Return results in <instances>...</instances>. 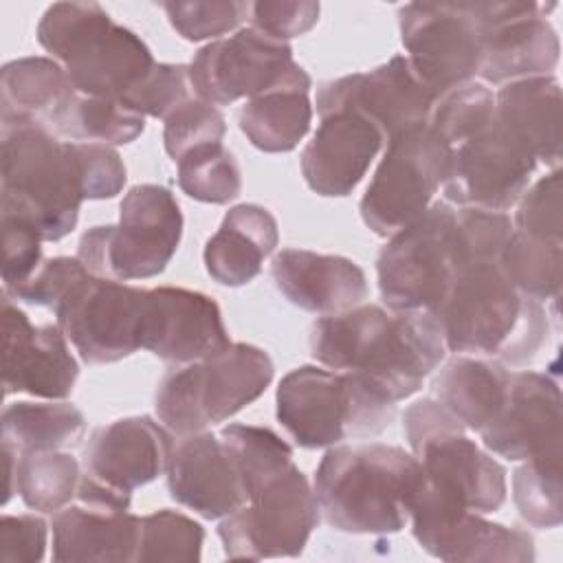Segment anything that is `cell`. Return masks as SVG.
<instances>
[{
    "label": "cell",
    "mask_w": 563,
    "mask_h": 563,
    "mask_svg": "<svg viewBox=\"0 0 563 563\" xmlns=\"http://www.w3.org/2000/svg\"><path fill=\"white\" fill-rule=\"evenodd\" d=\"M66 70L53 57H20L0 70L2 119H48L75 95Z\"/></svg>",
    "instance_id": "31"
},
{
    "label": "cell",
    "mask_w": 563,
    "mask_h": 563,
    "mask_svg": "<svg viewBox=\"0 0 563 563\" xmlns=\"http://www.w3.org/2000/svg\"><path fill=\"white\" fill-rule=\"evenodd\" d=\"M411 530L424 552L449 563H530L532 537L515 526L484 519L482 512H411Z\"/></svg>",
    "instance_id": "25"
},
{
    "label": "cell",
    "mask_w": 563,
    "mask_h": 563,
    "mask_svg": "<svg viewBox=\"0 0 563 563\" xmlns=\"http://www.w3.org/2000/svg\"><path fill=\"white\" fill-rule=\"evenodd\" d=\"M449 158V145L429 123L391 136L358 205L365 227L389 238L422 216L446 178Z\"/></svg>",
    "instance_id": "10"
},
{
    "label": "cell",
    "mask_w": 563,
    "mask_h": 563,
    "mask_svg": "<svg viewBox=\"0 0 563 563\" xmlns=\"http://www.w3.org/2000/svg\"><path fill=\"white\" fill-rule=\"evenodd\" d=\"M277 290L297 308L321 317L356 308L367 297L365 271L343 257L306 249H282L273 257Z\"/></svg>",
    "instance_id": "27"
},
{
    "label": "cell",
    "mask_w": 563,
    "mask_h": 563,
    "mask_svg": "<svg viewBox=\"0 0 563 563\" xmlns=\"http://www.w3.org/2000/svg\"><path fill=\"white\" fill-rule=\"evenodd\" d=\"M512 499L530 526L541 530L561 526V457L526 460L512 475Z\"/></svg>",
    "instance_id": "40"
},
{
    "label": "cell",
    "mask_w": 563,
    "mask_h": 563,
    "mask_svg": "<svg viewBox=\"0 0 563 563\" xmlns=\"http://www.w3.org/2000/svg\"><path fill=\"white\" fill-rule=\"evenodd\" d=\"M40 233L24 220L2 213V288L13 290L24 284L44 262Z\"/></svg>",
    "instance_id": "48"
},
{
    "label": "cell",
    "mask_w": 563,
    "mask_h": 563,
    "mask_svg": "<svg viewBox=\"0 0 563 563\" xmlns=\"http://www.w3.org/2000/svg\"><path fill=\"white\" fill-rule=\"evenodd\" d=\"M319 11L321 4L312 0H260L251 2L249 20L253 29L288 42L308 33L319 22Z\"/></svg>",
    "instance_id": "49"
},
{
    "label": "cell",
    "mask_w": 563,
    "mask_h": 563,
    "mask_svg": "<svg viewBox=\"0 0 563 563\" xmlns=\"http://www.w3.org/2000/svg\"><path fill=\"white\" fill-rule=\"evenodd\" d=\"M205 530L191 517L163 508L141 517V534L134 563L200 561Z\"/></svg>",
    "instance_id": "39"
},
{
    "label": "cell",
    "mask_w": 563,
    "mask_h": 563,
    "mask_svg": "<svg viewBox=\"0 0 563 563\" xmlns=\"http://www.w3.org/2000/svg\"><path fill=\"white\" fill-rule=\"evenodd\" d=\"M79 363L57 323L33 325L2 292V387L4 396L31 394L64 400L73 394Z\"/></svg>",
    "instance_id": "19"
},
{
    "label": "cell",
    "mask_w": 563,
    "mask_h": 563,
    "mask_svg": "<svg viewBox=\"0 0 563 563\" xmlns=\"http://www.w3.org/2000/svg\"><path fill=\"white\" fill-rule=\"evenodd\" d=\"M183 238V211L165 185L143 183L128 189L119 222L88 229L77 260L97 277L132 282L161 275Z\"/></svg>",
    "instance_id": "8"
},
{
    "label": "cell",
    "mask_w": 563,
    "mask_h": 563,
    "mask_svg": "<svg viewBox=\"0 0 563 563\" xmlns=\"http://www.w3.org/2000/svg\"><path fill=\"white\" fill-rule=\"evenodd\" d=\"M561 84L554 75L515 79L495 92L497 121L548 167L561 161Z\"/></svg>",
    "instance_id": "28"
},
{
    "label": "cell",
    "mask_w": 563,
    "mask_h": 563,
    "mask_svg": "<svg viewBox=\"0 0 563 563\" xmlns=\"http://www.w3.org/2000/svg\"><path fill=\"white\" fill-rule=\"evenodd\" d=\"M277 242L279 227L266 207L253 202L235 205L205 244V268L222 286H244L262 273V264Z\"/></svg>",
    "instance_id": "29"
},
{
    "label": "cell",
    "mask_w": 563,
    "mask_h": 563,
    "mask_svg": "<svg viewBox=\"0 0 563 563\" xmlns=\"http://www.w3.org/2000/svg\"><path fill=\"white\" fill-rule=\"evenodd\" d=\"M220 440L233 457L246 497H251V493L264 482L295 464L290 444L266 427L233 422L222 427Z\"/></svg>",
    "instance_id": "37"
},
{
    "label": "cell",
    "mask_w": 563,
    "mask_h": 563,
    "mask_svg": "<svg viewBox=\"0 0 563 563\" xmlns=\"http://www.w3.org/2000/svg\"><path fill=\"white\" fill-rule=\"evenodd\" d=\"M48 128L75 143L125 145L143 134L145 117L130 110L121 99L75 92L48 119Z\"/></svg>",
    "instance_id": "34"
},
{
    "label": "cell",
    "mask_w": 563,
    "mask_h": 563,
    "mask_svg": "<svg viewBox=\"0 0 563 563\" xmlns=\"http://www.w3.org/2000/svg\"><path fill=\"white\" fill-rule=\"evenodd\" d=\"M79 479V462L66 451H35L15 460V493L37 512L53 515L68 506L77 497Z\"/></svg>",
    "instance_id": "35"
},
{
    "label": "cell",
    "mask_w": 563,
    "mask_h": 563,
    "mask_svg": "<svg viewBox=\"0 0 563 563\" xmlns=\"http://www.w3.org/2000/svg\"><path fill=\"white\" fill-rule=\"evenodd\" d=\"M169 24L176 33L189 42L220 40L222 35L238 31L246 20L251 2L242 0H189V2H163Z\"/></svg>",
    "instance_id": "42"
},
{
    "label": "cell",
    "mask_w": 563,
    "mask_h": 563,
    "mask_svg": "<svg viewBox=\"0 0 563 563\" xmlns=\"http://www.w3.org/2000/svg\"><path fill=\"white\" fill-rule=\"evenodd\" d=\"M556 2H471L482 26L479 77L508 84L552 75L559 64V35L545 20Z\"/></svg>",
    "instance_id": "17"
},
{
    "label": "cell",
    "mask_w": 563,
    "mask_h": 563,
    "mask_svg": "<svg viewBox=\"0 0 563 563\" xmlns=\"http://www.w3.org/2000/svg\"><path fill=\"white\" fill-rule=\"evenodd\" d=\"M73 143L81 187L86 200H106L123 191L128 172L123 158L112 145L103 143Z\"/></svg>",
    "instance_id": "47"
},
{
    "label": "cell",
    "mask_w": 563,
    "mask_h": 563,
    "mask_svg": "<svg viewBox=\"0 0 563 563\" xmlns=\"http://www.w3.org/2000/svg\"><path fill=\"white\" fill-rule=\"evenodd\" d=\"M455 207L435 200L387 238L376 260L378 290L391 310L435 312L457 273L453 255Z\"/></svg>",
    "instance_id": "9"
},
{
    "label": "cell",
    "mask_w": 563,
    "mask_h": 563,
    "mask_svg": "<svg viewBox=\"0 0 563 563\" xmlns=\"http://www.w3.org/2000/svg\"><path fill=\"white\" fill-rule=\"evenodd\" d=\"M512 227L515 231L530 238L563 244V202L559 169L539 178L521 194Z\"/></svg>",
    "instance_id": "45"
},
{
    "label": "cell",
    "mask_w": 563,
    "mask_h": 563,
    "mask_svg": "<svg viewBox=\"0 0 563 563\" xmlns=\"http://www.w3.org/2000/svg\"><path fill=\"white\" fill-rule=\"evenodd\" d=\"M499 266L521 295L534 301L556 299L561 292L563 244L512 231L499 253Z\"/></svg>",
    "instance_id": "36"
},
{
    "label": "cell",
    "mask_w": 563,
    "mask_h": 563,
    "mask_svg": "<svg viewBox=\"0 0 563 563\" xmlns=\"http://www.w3.org/2000/svg\"><path fill=\"white\" fill-rule=\"evenodd\" d=\"M495 119V95L486 84L468 81L442 95L429 114V125L451 147Z\"/></svg>",
    "instance_id": "41"
},
{
    "label": "cell",
    "mask_w": 563,
    "mask_h": 563,
    "mask_svg": "<svg viewBox=\"0 0 563 563\" xmlns=\"http://www.w3.org/2000/svg\"><path fill=\"white\" fill-rule=\"evenodd\" d=\"M435 97L422 84L405 55L367 70L330 79L317 90L319 117L332 110H354L374 123L385 141L402 130L427 123Z\"/></svg>",
    "instance_id": "18"
},
{
    "label": "cell",
    "mask_w": 563,
    "mask_h": 563,
    "mask_svg": "<svg viewBox=\"0 0 563 563\" xmlns=\"http://www.w3.org/2000/svg\"><path fill=\"white\" fill-rule=\"evenodd\" d=\"M277 420L303 449H330L350 438H376L396 416L387 400L354 372L301 365L277 387Z\"/></svg>",
    "instance_id": "6"
},
{
    "label": "cell",
    "mask_w": 563,
    "mask_h": 563,
    "mask_svg": "<svg viewBox=\"0 0 563 563\" xmlns=\"http://www.w3.org/2000/svg\"><path fill=\"white\" fill-rule=\"evenodd\" d=\"M420 486L418 457L385 442L330 446L312 484L325 523L347 534L400 532Z\"/></svg>",
    "instance_id": "2"
},
{
    "label": "cell",
    "mask_w": 563,
    "mask_h": 563,
    "mask_svg": "<svg viewBox=\"0 0 563 563\" xmlns=\"http://www.w3.org/2000/svg\"><path fill=\"white\" fill-rule=\"evenodd\" d=\"M310 352L323 367L354 372L387 400L400 402L440 367L446 343L438 317L429 310L361 303L317 319Z\"/></svg>",
    "instance_id": "1"
},
{
    "label": "cell",
    "mask_w": 563,
    "mask_h": 563,
    "mask_svg": "<svg viewBox=\"0 0 563 563\" xmlns=\"http://www.w3.org/2000/svg\"><path fill=\"white\" fill-rule=\"evenodd\" d=\"M2 213L29 222L44 242L66 238L86 200L70 141H59L44 121L2 119Z\"/></svg>",
    "instance_id": "4"
},
{
    "label": "cell",
    "mask_w": 563,
    "mask_h": 563,
    "mask_svg": "<svg viewBox=\"0 0 563 563\" xmlns=\"http://www.w3.org/2000/svg\"><path fill=\"white\" fill-rule=\"evenodd\" d=\"M174 449L172 431L150 416H128L97 427L84 449V475L132 497L167 471Z\"/></svg>",
    "instance_id": "22"
},
{
    "label": "cell",
    "mask_w": 563,
    "mask_h": 563,
    "mask_svg": "<svg viewBox=\"0 0 563 563\" xmlns=\"http://www.w3.org/2000/svg\"><path fill=\"white\" fill-rule=\"evenodd\" d=\"M224 134L227 121L218 106L200 97H191L165 119L163 143L169 158L178 163L187 152L196 147L222 143Z\"/></svg>",
    "instance_id": "43"
},
{
    "label": "cell",
    "mask_w": 563,
    "mask_h": 563,
    "mask_svg": "<svg viewBox=\"0 0 563 563\" xmlns=\"http://www.w3.org/2000/svg\"><path fill=\"white\" fill-rule=\"evenodd\" d=\"M446 352L523 365L548 341V314L541 301L521 295L504 275L499 260L462 266L433 312Z\"/></svg>",
    "instance_id": "3"
},
{
    "label": "cell",
    "mask_w": 563,
    "mask_h": 563,
    "mask_svg": "<svg viewBox=\"0 0 563 563\" xmlns=\"http://www.w3.org/2000/svg\"><path fill=\"white\" fill-rule=\"evenodd\" d=\"M88 273L90 271L77 257H48L24 284L2 292H7L11 299L55 310L59 301L73 290V286Z\"/></svg>",
    "instance_id": "46"
},
{
    "label": "cell",
    "mask_w": 563,
    "mask_h": 563,
    "mask_svg": "<svg viewBox=\"0 0 563 563\" xmlns=\"http://www.w3.org/2000/svg\"><path fill=\"white\" fill-rule=\"evenodd\" d=\"M2 446L18 455L35 451H66L86 435L84 413L64 400L9 402L2 409Z\"/></svg>",
    "instance_id": "32"
},
{
    "label": "cell",
    "mask_w": 563,
    "mask_h": 563,
    "mask_svg": "<svg viewBox=\"0 0 563 563\" xmlns=\"http://www.w3.org/2000/svg\"><path fill=\"white\" fill-rule=\"evenodd\" d=\"M319 515L314 488L292 464L255 488L244 506L222 517L218 537L229 559L299 556Z\"/></svg>",
    "instance_id": "11"
},
{
    "label": "cell",
    "mask_w": 563,
    "mask_h": 563,
    "mask_svg": "<svg viewBox=\"0 0 563 563\" xmlns=\"http://www.w3.org/2000/svg\"><path fill=\"white\" fill-rule=\"evenodd\" d=\"M37 42L88 97L121 99L152 68L147 44L97 2H55L37 22Z\"/></svg>",
    "instance_id": "5"
},
{
    "label": "cell",
    "mask_w": 563,
    "mask_h": 563,
    "mask_svg": "<svg viewBox=\"0 0 563 563\" xmlns=\"http://www.w3.org/2000/svg\"><path fill=\"white\" fill-rule=\"evenodd\" d=\"M561 389L541 372H510L504 405L479 431L482 444L510 462L563 457Z\"/></svg>",
    "instance_id": "20"
},
{
    "label": "cell",
    "mask_w": 563,
    "mask_h": 563,
    "mask_svg": "<svg viewBox=\"0 0 563 563\" xmlns=\"http://www.w3.org/2000/svg\"><path fill=\"white\" fill-rule=\"evenodd\" d=\"M510 369L493 358L455 354L433 378L438 398L466 431H482L504 405Z\"/></svg>",
    "instance_id": "30"
},
{
    "label": "cell",
    "mask_w": 563,
    "mask_h": 563,
    "mask_svg": "<svg viewBox=\"0 0 563 563\" xmlns=\"http://www.w3.org/2000/svg\"><path fill=\"white\" fill-rule=\"evenodd\" d=\"M383 143H387L383 132L354 110L321 114L299 161L306 185L325 198L350 196Z\"/></svg>",
    "instance_id": "23"
},
{
    "label": "cell",
    "mask_w": 563,
    "mask_h": 563,
    "mask_svg": "<svg viewBox=\"0 0 563 563\" xmlns=\"http://www.w3.org/2000/svg\"><path fill=\"white\" fill-rule=\"evenodd\" d=\"M53 561L132 563L136 561L141 517L130 508L75 497L53 512Z\"/></svg>",
    "instance_id": "26"
},
{
    "label": "cell",
    "mask_w": 563,
    "mask_h": 563,
    "mask_svg": "<svg viewBox=\"0 0 563 563\" xmlns=\"http://www.w3.org/2000/svg\"><path fill=\"white\" fill-rule=\"evenodd\" d=\"M165 473L172 499L205 519H222L249 499L233 457L211 431L178 435Z\"/></svg>",
    "instance_id": "24"
},
{
    "label": "cell",
    "mask_w": 563,
    "mask_h": 563,
    "mask_svg": "<svg viewBox=\"0 0 563 563\" xmlns=\"http://www.w3.org/2000/svg\"><path fill=\"white\" fill-rule=\"evenodd\" d=\"M407 59L435 101L473 81L482 62V26L471 2H409L398 9Z\"/></svg>",
    "instance_id": "14"
},
{
    "label": "cell",
    "mask_w": 563,
    "mask_h": 563,
    "mask_svg": "<svg viewBox=\"0 0 563 563\" xmlns=\"http://www.w3.org/2000/svg\"><path fill=\"white\" fill-rule=\"evenodd\" d=\"M411 453L422 466V486L411 512L473 510L488 515L504 506L506 468L482 451L464 427L438 431L416 444Z\"/></svg>",
    "instance_id": "13"
},
{
    "label": "cell",
    "mask_w": 563,
    "mask_h": 563,
    "mask_svg": "<svg viewBox=\"0 0 563 563\" xmlns=\"http://www.w3.org/2000/svg\"><path fill=\"white\" fill-rule=\"evenodd\" d=\"M275 365L257 345L229 343L224 350L169 369L158 383L154 407L174 435L207 431L257 400Z\"/></svg>",
    "instance_id": "7"
},
{
    "label": "cell",
    "mask_w": 563,
    "mask_h": 563,
    "mask_svg": "<svg viewBox=\"0 0 563 563\" xmlns=\"http://www.w3.org/2000/svg\"><path fill=\"white\" fill-rule=\"evenodd\" d=\"M147 288L88 273L53 310L57 325L88 365L128 358L141 347Z\"/></svg>",
    "instance_id": "15"
},
{
    "label": "cell",
    "mask_w": 563,
    "mask_h": 563,
    "mask_svg": "<svg viewBox=\"0 0 563 563\" xmlns=\"http://www.w3.org/2000/svg\"><path fill=\"white\" fill-rule=\"evenodd\" d=\"M238 123L257 150L268 154L290 152L312 123L310 90L284 86L253 97L242 106Z\"/></svg>",
    "instance_id": "33"
},
{
    "label": "cell",
    "mask_w": 563,
    "mask_h": 563,
    "mask_svg": "<svg viewBox=\"0 0 563 563\" xmlns=\"http://www.w3.org/2000/svg\"><path fill=\"white\" fill-rule=\"evenodd\" d=\"M442 191L446 202L504 211L515 207L537 169L534 156L495 119L451 145Z\"/></svg>",
    "instance_id": "16"
},
{
    "label": "cell",
    "mask_w": 563,
    "mask_h": 563,
    "mask_svg": "<svg viewBox=\"0 0 563 563\" xmlns=\"http://www.w3.org/2000/svg\"><path fill=\"white\" fill-rule=\"evenodd\" d=\"M220 306L205 292L158 286L145 295L141 347L154 356L185 365L229 345Z\"/></svg>",
    "instance_id": "21"
},
{
    "label": "cell",
    "mask_w": 563,
    "mask_h": 563,
    "mask_svg": "<svg viewBox=\"0 0 563 563\" xmlns=\"http://www.w3.org/2000/svg\"><path fill=\"white\" fill-rule=\"evenodd\" d=\"M187 68L196 97L213 106L249 101L284 86L312 88L310 75L292 59L290 44L253 26L205 44Z\"/></svg>",
    "instance_id": "12"
},
{
    "label": "cell",
    "mask_w": 563,
    "mask_h": 563,
    "mask_svg": "<svg viewBox=\"0 0 563 563\" xmlns=\"http://www.w3.org/2000/svg\"><path fill=\"white\" fill-rule=\"evenodd\" d=\"M176 165L178 187L198 202L227 205L242 191L240 165L222 143L196 147Z\"/></svg>",
    "instance_id": "38"
},
{
    "label": "cell",
    "mask_w": 563,
    "mask_h": 563,
    "mask_svg": "<svg viewBox=\"0 0 563 563\" xmlns=\"http://www.w3.org/2000/svg\"><path fill=\"white\" fill-rule=\"evenodd\" d=\"M48 523L40 515H2L0 519V561L40 563L46 554Z\"/></svg>",
    "instance_id": "50"
},
{
    "label": "cell",
    "mask_w": 563,
    "mask_h": 563,
    "mask_svg": "<svg viewBox=\"0 0 563 563\" xmlns=\"http://www.w3.org/2000/svg\"><path fill=\"white\" fill-rule=\"evenodd\" d=\"M196 97L185 64H154V68L121 101L141 117L167 119L178 106Z\"/></svg>",
    "instance_id": "44"
}]
</instances>
